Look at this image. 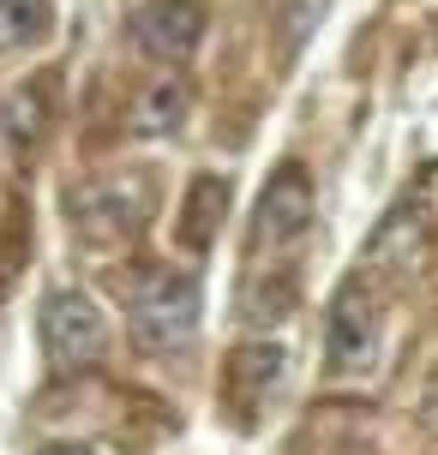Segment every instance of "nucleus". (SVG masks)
I'll use <instances>...</instances> for the list:
<instances>
[{
	"instance_id": "nucleus-1",
	"label": "nucleus",
	"mask_w": 438,
	"mask_h": 455,
	"mask_svg": "<svg viewBox=\"0 0 438 455\" xmlns=\"http://www.w3.org/2000/svg\"><path fill=\"white\" fill-rule=\"evenodd\" d=\"M199 330V282L174 264H157V270H139L133 282V336L144 347H186Z\"/></svg>"
},
{
	"instance_id": "nucleus-2",
	"label": "nucleus",
	"mask_w": 438,
	"mask_h": 455,
	"mask_svg": "<svg viewBox=\"0 0 438 455\" xmlns=\"http://www.w3.org/2000/svg\"><path fill=\"white\" fill-rule=\"evenodd\" d=\"M43 347L48 360L72 371V365H96L109 354V318L96 312L91 294H72V288H54L43 299Z\"/></svg>"
},
{
	"instance_id": "nucleus-3",
	"label": "nucleus",
	"mask_w": 438,
	"mask_h": 455,
	"mask_svg": "<svg viewBox=\"0 0 438 455\" xmlns=\"http://www.w3.org/2000/svg\"><path fill=\"white\" fill-rule=\"evenodd\" d=\"M306 228H312V180H306V168H300V162H288V168L271 174L264 198H258L253 246L258 251H282V246H295Z\"/></svg>"
},
{
	"instance_id": "nucleus-4",
	"label": "nucleus",
	"mask_w": 438,
	"mask_h": 455,
	"mask_svg": "<svg viewBox=\"0 0 438 455\" xmlns=\"http://www.w3.org/2000/svg\"><path fill=\"white\" fill-rule=\"evenodd\" d=\"M133 36L157 60H186L205 43V6L199 0H144L133 12Z\"/></svg>"
},
{
	"instance_id": "nucleus-5",
	"label": "nucleus",
	"mask_w": 438,
	"mask_h": 455,
	"mask_svg": "<svg viewBox=\"0 0 438 455\" xmlns=\"http://www.w3.org/2000/svg\"><path fill=\"white\" fill-rule=\"evenodd\" d=\"M372 341H378V318H372V299L348 282L343 294L330 299V323H324V347L337 371H361L372 360Z\"/></svg>"
},
{
	"instance_id": "nucleus-6",
	"label": "nucleus",
	"mask_w": 438,
	"mask_h": 455,
	"mask_svg": "<svg viewBox=\"0 0 438 455\" xmlns=\"http://www.w3.org/2000/svg\"><path fill=\"white\" fill-rule=\"evenodd\" d=\"M282 365H288V354H282L277 341H253V347H240L234 365H229V395H240V402L271 395V384L282 378Z\"/></svg>"
},
{
	"instance_id": "nucleus-7",
	"label": "nucleus",
	"mask_w": 438,
	"mask_h": 455,
	"mask_svg": "<svg viewBox=\"0 0 438 455\" xmlns=\"http://www.w3.org/2000/svg\"><path fill=\"white\" fill-rule=\"evenodd\" d=\"M54 30L48 0H0V54H24Z\"/></svg>"
},
{
	"instance_id": "nucleus-8",
	"label": "nucleus",
	"mask_w": 438,
	"mask_h": 455,
	"mask_svg": "<svg viewBox=\"0 0 438 455\" xmlns=\"http://www.w3.org/2000/svg\"><path fill=\"white\" fill-rule=\"evenodd\" d=\"M223 198H229V186H223V180H192V192H186V216H181V240L192 251L210 246L216 216H223Z\"/></svg>"
},
{
	"instance_id": "nucleus-9",
	"label": "nucleus",
	"mask_w": 438,
	"mask_h": 455,
	"mask_svg": "<svg viewBox=\"0 0 438 455\" xmlns=\"http://www.w3.org/2000/svg\"><path fill=\"white\" fill-rule=\"evenodd\" d=\"M181 114H186V84L181 78H162L157 91L144 96V108H139V132H168V126H181Z\"/></svg>"
},
{
	"instance_id": "nucleus-10",
	"label": "nucleus",
	"mask_w": 438,
	"mask_h": 455,
	"mask_svg": "<svg viewBox=\"0 0 438 455\" xmlns=\"http://www.w3.org/2000/svg\"><path fill=\"white\" fill-rule=\"evenodd\" d=\"M36 455H91V450H85V443H43Z\"/></svg>"
}]
</instances>
